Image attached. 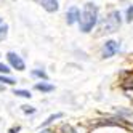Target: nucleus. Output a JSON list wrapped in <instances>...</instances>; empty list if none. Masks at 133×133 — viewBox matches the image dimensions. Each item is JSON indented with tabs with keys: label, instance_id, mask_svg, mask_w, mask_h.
Returning <instances> with one entry per match:
<instances>
[{
	"label": "nucleus",
	"instance_id": "nucleus-1",
	"mask_svg": "<svg viewBox=\"0 0 133 133\" xmlns=\"http://www.w3.org/2000/svg\"><path fill=\"white\" fill-rule=\"evenodd\" d=\"M123 21V15L119 8H111L109 11H106V15H103L98 21V26L95 29V37L99 39V37H106V35H112L120 31Z\"/></svg>",
	"mask_w": 133,
	"mask_h": 133
},
{
	"label": "nucleus",
	"instance_id": "nucleus-2",
	"mask_svg": "<svg viewBox=\"0 0 133 133\" xmlns=\"http://www.w3.org/2000/svg\"><path fill=\"white\" fill-rule=\"evenodd\" d=\"M101 18L99 5L88 0L80 8V19H79V31L82 34H91L98 26V21Z\"/></svg>",
	"mask_w": 133,
	"mask_h": 133
},
{
	"label": "nucleus",
	"instance_id": "nucleus-3",
	"mask_svg": "<svg viewBox=\"0 0 133 133\" xmlns=\"http://www.w3.org/2000/svg\"><path fill=\"white\" fill-rule=\"evenodd\" d=\"M122 50V42L116 40V39H106L103 42L101 48H99V55L101 59H111L116 55H119Z\"/></svg>",
	"mask_w": 133,
	"mask_h": 133
},
{
	"label": "nucleus",
	"instance_id": "nucleus-4",
	"mask_svg": "<svg viewBox=\"0 0 133 133\" xmlns=\"http://www.w3.org/2000/svg\"><path fill=\"white\" fill-rule=\"evenodd\" d=\"M5 59H6V64L10 66V68L16 72H24L26 71V61L24 58L19 55V53H16V51H6L5 55Z\"/></svg>",
	"mask_w": 133,
	"mask_h": 133
},
{
	"label": "nucleus",
	"instance_id": "nucleus-5",
	"mask_svg": "<svg viewBox=\"0 0 133 133\" xmlns=\"http://www.w3.org/2000/svg\"><path fill=\"white\" fill-rule=\"evenodd\" d=\"M79 19H80V8L77 5H71L64 13V21L68 26H75L79 24Z\"/></svg>",
	"mask_w": 133,
	"mask_h": 133
},
{
	"label": "nucleus",
	"instance_id": "nucleus-6",
	"mask_svg": "<svg viewBox=\"0 0 133 133\" xmlns=\"http://www.w3.org/2000/svg\"><path fill=\"white\" fill-rule=\"evenodd\" d=\"M31 2L40 5L46 13H51V15H53V13H58L59 8H61L59 0H31Z\"/></svg>",
	"mask_w": 133,
	"mask_h": 133
},
{
	"label": "nucleus",
	"instance_id": "nucleus-7",
	"mask_svg": "<svg viewBox=\"0 0 133 133\" xmlns=\"http://www.w3.org/2000/svg\"><path fill=\"white\" fill-rule=\"evenodd\" d=\"M35 91H39L42 95H48V93H53L55 91V85L50 82V80H37L34 83V87H32Z\"/></svg>",
	"mask_w": 133,
	"mask_h": 133
},
{
	"label": "nucleus",
	"instance_id": "nucleus-8",
	"mask_svg": "<svg viewBox=\"0 0 133 133\" xmlns=\"http://www.w3.org/2000/svg\"><path fill=\"white\" fill-rule=\"evenodd\" d=\"M64 117V112H55V114H51V116H48L46 117L40 125H39V130L40 128H46V127H50V125H53L55 122H58V120H61Z\"/></svg>",
	"mask_w": 133,
	"mask_h": 133
},
{
	"label": "nucleus",
	"instance_id": "nucleus-9",
	"mask_svg": "<svg viewBox=\"0 0 133 133\" xmlns=\"http://www.w3.org/2000/svg\"><path fill=\"white\" fill-rule=\"evenodd\" d=\"M29 75L34 79V80H50V75L43 68H35V69H31Z\"/></svg>",
	"mask_w": 133,
	"mask_h": 133
},
{
	"label": "nucleus",
	"instance_id": "nucleus-10",
	"mask_svg": "<svg viewBox=\"0 0 133 133\" xmlns=\"http://www.w3.org/2000/svg\"><path fill=\"white\" fill-rule=\"evenodd\" d=\"M119 88L123 91L128 96L130 93H133V77H130V79H125V80H122L120 83H119Z\"/></svg>",
	"mask_w": 133,
	"mask_h": 133
},
{
	"label": "nucleus",
	"instance_id": "nucleus-11",
	"mask_svg": "<svg viewBox=\"0 0 133 133\" xmlns=\"http://www.w3.org/2000/svg\"><path fill=\"white\" fill-rule=\"evenodd\" d=\"M13 95L16 98H24V99H31L32 98V91L27 88H13Z\"/></svg>",
	"mask_w": 133,
	"mask_h": 133
},
{
	"label": "nucleus",
	"instance_id": "nucleus-12",
	"mask_svg": "<svg viewBox=\"0 0 133 133\" xmlns=\"http://www.w3.org/2000/svg\"><path fill=\"white\" fill-rule=\"evenodd\" d=\"M8 32H10V26H8V23L3 19V18H0V42L6 40Z\"/></svg>",
	"mask_w": 133,
	"mask_h": 133
},
{
	"label": "nucleus",
	"instance_id": "nucleus-13",
	"mask_svg": "<svg viewBox=\"0 0 133 133\" xmlns=\"http://www.w3.org/2000/svg\"><path fill=\"white\" fill-rule=\"evenodd\" d=\"M122 15H123V21H125V24H131L133 23V3L127 5Z\"/></svg>",
	"mask_w": 133,
	"mask_h": 133
},
{
	"label": "nucleus",
	"instance_id": "nucleus-14",
	"mask_svg": "<svg viewBox=\"0 0 133 133\" xmlns=\"http://www.w3.org/2000/svg\"><path fill=\"white\" fill-rule=\"evenodd\" d=\"M56 131H58V133H79L77 128H75L74 125H71V123H68V122H63Z\"/></svg>",
	"mask_w": 133,
	"mask_h": 133
},
{
	"label": "nucleus",
	"instance_id": "nucleus-15",
	"mask_svg": "<svg viewBox=\"0 0 133 133\" xmlns=\"http://www.w3.org/2000/svg\"><path fill=\"white\" fill-rule=\"evenodd\" d=\"M0 83L6 85V87H13V88H15V85L18 83V80H16L15 77H11V75H5V74H0Z\"/></svg>",
	"mask_w": 133,
	"mask_h": 133
},
{
	"label": "nucleus",
	"instance_id": "nucleus-16",
	"mask_svg": "<svg viewBox=\"0 0 133 133\" xmlns=\"http://www.w3.org/2000/svg\"><path fill=\"white\" fill-rule=\"evenodd\" d=\"M19 108H21V112L24 116H34V114H37V108L31 106V104H23Z\"/></svg>",
	"mask_w": 133,
	"mask_h": 133
},
{
	"label": "nucleus",
	"instance_id": "nucleus-17",
	"mask_svg": "<svg viewBox=\"0 0 133 133\" xmlns=\"http://www.w3.org/2000/svg\"><path fill=\"white\" fill-rule=\"evenodd\" d=\"M133 77V69H125V71H120L119 72V80H125V79H130Z\"/></svg>",
	"mask_w": 133,
	"mask_h": 133
},
{
	"label": "nucleus",
	"instance_id": "nucleus-18",
	"mask_svg": "<svg viewBox=\"0 0 133 133\" xmlns=\"http://www.w3.org/2000/svg\"><path fill=\"white\" fill-rule=\"evenodd\" d=\"M11 68L8 66L6 63H3V61H0V74H5V75H11Z\"/></svg>",
	"mask_w": 133,
	"mask_h": 133
},
{
	"label": "nucleus",
	"instance_id": "nucleus-19",
	"mask_svg": "<svg viewBox=\"0 0 133 133\" xmlns=\"http://www.w3.org/2000/svg\"><path fill=\"white\" fill-rule=\"evenodd\" d=\"M21 130H23V127L19 125V123H18V125H13V127L8 128V131H6V133H19Z\"/></svg>",
	"mask_w": 133,
	"mask_h": 133
},
{
	"label": "nucleus",
	"instance_id": "nucleus-20",
	"mask_svg": "<svg viewBox=\"0 0 133 133\" xmlns=\"http://www.w3.org/2000/svg\"><path fill=\"white\" fill-rule=\"evenodd\" d=\"M39 133H58V131H56L55 128H51V127H46V128H40Z\"/></svg>",
	"mask_w": 133,
	"mask_h": 133
},
{
	"label": "nucleus",
	"instance_id": "nucleus-21",
	"mask_svg": "<svg viewBox=\"0 0 133 133\" xmlns=\"http://www.w3.org/2000/svg\"><path fill=\"white\" fill-rule=\"evenodd\" d=\"M6 90V85H3V83H0V93H3Z\"/></svg>",
	"mask_w": 133,
	"mask_h": 133
},
{
	"label": "nucleus",
	"instance_id": "nucleus-22",
	"mask_svg": "<svg viewBox=\"0 0 133 133\" xmlns=\"http://www.w3.org/2000/svg\"><path fill=\"white\" fill-rule=\"evenodd\" d=\"M0 61H2V53H0Z\"/></svg>",
	"mask_w": 133,
	"mask_h": 133
},
{
	"label": "nucleus",
	"instance_id": "nucleus-23",
	"mask_svg": "<svg viewBox=\"0 0 133 133\" xmlns=\"http://www.w3.org/2000/svg\"><path fill=\"white\" fill-rule=\"evenodd\" d=\"M119 2H127V0H119Z\"/></svg>",
	"mask_w": 133,
	"mask_h": 133
},
{
	"label": "nucleus",
	"instance_id": "nucleus-24",
	"mask_svg": "<svg viewBox=\"0 0 133 133\" xmlns=\"http://www.w3.org/2000/svg\"><path fill=\"white\" fill-rule=\"evenodd\" d=\"M13 2H16V0H13Z\"/></svg>",
	"mask_w": 133,
	"mask_h": 133
}]
</instances>
